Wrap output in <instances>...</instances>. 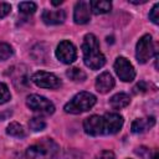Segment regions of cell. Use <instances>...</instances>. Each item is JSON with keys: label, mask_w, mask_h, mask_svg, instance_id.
<instances>
[{"label": "cell", "mask_w": 159, "mask_h": 159, "mask_svg": "<svg viewBox=\"0 0 159 159\" xmlns=\"http://www.w3.org/2000/svg\"><path fill=\"white\" fill-rule=\"evenodd\" d=\"M155 124V118L154 117H147V118H138L135 119L132 125H130V130L132 133L139 134V133H144L148 129H150L153 125Z\"/></svg>", "instance_id": "14"}, {"label": "cell", "mask_w": 159, "mask_h": 159, "mask_svg": "<svg viewBox=\"0 0 159 159\" xmlns=\"http://www.w3.org/2000/svg\"><path fill=\"white\" fill-rule=\"evenodd\" d=\"M56 57L62 63H66V65L72 63L77 57V51L75 45L67 40L61 41L56 48Z\"/></svg>", "instance_id": "9"}, {"label": "cell", "mask_w": 159, "mask_h": 159, "mask_svg": "<svg viewBox=\"0 0 159 159\" xmlns=\"http://www.w3.org/2000/svg\"><path fill=\"white\" fill-rule=\"evenodd\" d=\"M11 98L10 91L7 88V86L2 82H0V104H4L6 102H9Z\"/></svg>", "instance_id": "22"}, {"label": "cell", "mask_w": 159, "mask_h": 159, "mask_svg": "<svg viewBox=\"0 0 159 159\" xmlns=\"http://www.w3.org/2000/svg\"><path fill=\"white\" fill-rule=\"evenodd\" d=\"M129 102H130V97L124 92H119V93L112 96L109 99V104L113 109H122V108L127 107L129 104Z\"/></svg>", "instance_id": "15"}, {"label": "cell", "mask_w": 159, "mask_h": 159, "mask_svg": "<svg viewBox=\"0 0 159 159\" xmlns=\"http://www.w3.org/2000/svg\"><path fill=\"white\" fill-rule=\"evenodd\" d=\"M12 56V47L9 43L0 42V61H5Z\"/></svg>", "instance_id": "21"}, {"label": "cell", "mask_w": 159, "mask_h": 159, "mask_svg": "<svg viewBox=\"0 0 159 159\" xmlns=\"http://www.w3.org/2000/svg\"><path fill=\"white\" fill-rule=\"evenodd\" d=\"M91 19V6L89 1H78L75 5L73 20L77 25H84Z\"/></svg>", "instance_id": "10"}, {"label": "cell", "mask_w": 159, "mask_h": 159, "mask_svg": "<svg viewBox=\"0 0 159 159\" xmlns=\"http://www.w3.org/2000/svg\"><path fill=\"white\" fill-rule=\"evenodd\" d=\"M29 127L32 132H41L46 128V122H45V119H42L40 117H34L30 119Z\"/></svg>", "instance_id": "19"}, {"label": "cell", "mask_w": 159, "mask_h": 159, "mask_svg": "<svg viewBox=\"0 0 159 159\" xmlns=\"http://www.w3.org/2000/svg\"><path fill=\"white\" fill-rule=\"evenodd\" d=\"M97 159H116V157H114V153L111 150H102L97 155Z\"/></svg>", "instance_id": "25"}, {"label": "cell", "mask_w": 159, "mask_h": 159, "mask_svg": "<svg viewBox=\"0 0 159 159\" xmlns=\"http://www.w3.org/2000/svg\"><path fill=\"white\" fill-rule=\"evenodd\" d=\"M42 20L46 25H60L66 20L65 10H45L42 12Z\"/></svg>", "instance_id": "12"}, {"label": "cell", "mask_w": 159, "mask_h": 159, "mask_svg": "<svg viewBox=\"0 0 159 159\" xmlns=\"http://www.w3.org/2000/svg\"><path fill=\"white\" fill-rule=\"evenodd\" d=\"M11 11V6L7 2H0V19L7 16Z\"/></svg>", "instance_id": "24"}, {"label": "cell", "mask_w": 159, "mask_h": 159, "mask_svg": "<svg viewBox=\"0 0 159 159\" xmlns=\"http://www.w3.org/2000/svg\"><path fill=\"white\" fill-rule=\"evenodd\" d=\"M97 102V98L94 94L89 92H80L77 93L70 102L65 104V112L71 114H81L83 112L89 111Z\"/></svg>", "instance_id": "3"}, {"label": "cell", "mask_w": 159, "mask_h": 159, "mask_svg": "<svg viewBox=\"0 0 159 159\" xmlns=\"http://www.w3.org/2000/svg\"><path fill=\"white\" fill-rule=\"evenodd\" d=\"M149 19L152 20L153 24H155V25L159 24V4H158V2L154 4L153 9L150 10V12H149Z\"/></svg>", "instance_id": "23"}, {"label": "cell", "mask_w": 159, "mask_h": 159, "mask_svg": "<svg viewBox=\"0 0 159 159\" xmlns=\"http://www.w3.org/2000/svg\"><path fill=\"white\" fill-rule=\"evenodd\" d=\"M114 87V78L109 72H102L96 78V89L99 93H107Z\"/></svg>", "instance_id": "13"}, {"label": "cell", "mask_w": 159, "mask_h": 159, "mask_svg": "<svg viewBox=\"0 0 159 159\" xmlns=\"http://www.w3.org/2000/svg\"><path fill=\"white\" fill-rule=\"evenodd\" d=\"M26 106L31 111L37 112V113H41V114H45V116L52 114L55 112L53 103L50 99H47L46 97L40 96V94H30V96H27V98H26Z\"/></svg>", "instance_id": "5"}, {"label": "cell", "mask_w": 159, "mask_h": 159, "mask_svg": "<svg viewBox=\"0 0 159 159\" xmlns=\"http://www.w3.org/2000/svg\"><path fill=\"white\" fill-rule=\"evenodd\" d=\"M89 6H91V12L96 15H101L111 11L112 2L107 0H93V1H89Z\"/></svg>", "instance_id": "16"}, {"label": "cell", "mask_w": 159, "mask_h": 159, "mask_svg": "<svg viewBox=\"0 0 159 159\" xmlns=\"http://www.w3.org/2000/svg\"><path fill=\"white\" fill-rule=\"evenodd\" d=\"M114 71L119 77V80H122L123 82H132L135 77V71L133 65L125 57H122V56L116 58Z\"/></svg>", "instance_id": "7"}, {"label": "cell", "mask_w": 159, "mask_h": 159, "mask_svg": "<svg viewBox=\"0 0 159 159\" xmlns=\"http://www.w3.org/2000/svg\"><path fill=\"white\" fill-rule=\"evenodd\" d=\"M32 82L37 86V87H41V88H50V89H57L61 87V80L51 73V72H45V71H39V72H35L31 77Z\"/></svg>", "instance_id": "6"}, {"label": "cell", "mask_w": 159, "mask_h": 159, "mask_svg": "<svg viewBox=\"0 0 159 159\" xmlns=\"http://www.w3.org/2000/svg\"><path fill=\"white\" fill-rule=\"evenodd\" d=\"M83 62L91 70H99L106 63L104 55L99 51V42L93 34H87L82 42Z\"/></svg>", "instance_id": "1"}, {"label": "cell", "mask_w": 159, "mask_h": 159, "mask_svg": "<svg viewBox=\"0 0 159 159\" xmlns=\"http://www.w3.org/2000/svg\"><path fill=\"white\" fill-rule=\"evenodd\" d=\"M158 158H159V155H158V153H157V154L154 155V158H153V159H158Z\"/></svg>", "instance_id": "29"}, {"label": "cell", "mask_w": 159, "mask_h": 159, "mask_svg": "<svg viewBox=\"0 0 159 159\" xmlns=\"http://www.w3.org/2000/svg\"><path fill=\"white\" fill-rule=\"evenodd\" d=\"M155 50H154V43H153V39L149 34L142 36L139 39V41L137 42L135 46V58L139 63H145L148 62L153 55H154Z\"/></svg>", "instance_id": "4"}, {"label": "cell", "mask_w": 159, "mask_h": 159, "mask_svg": "<svg viewBox=\"0 0 159 159\" xmlns=\"http://www.w3.org/2000/svg\"><path fill=\"white\" fill-rule=\"evenodd\" d=\"M6 133L11 137H15V138H22L25 137V129L21 124L16 123V122H12L7 125L6 128Z\"/></svg>", "instance_id": "17"}, {"label": "cell", "mask_w": 159, "mask_h": 159, "mask_svg": "<svg viewBox=\"0 0 159 159\" xmlns=\"http://www.w3.org/2000/svg\"><path fill=\"white\" fill-rule=\"evenodd\" d=\"M83 129L86 134L97 137L103 134V124H102V117L101 116H91L83 120Z\"/></svg>", "instance_id": "11"}, {"label": "cell", "mask_w": 159, "mask_h": 159, "mask_svg": "<svg viewBox=\"0 0 159 159\" xmlns=\"http://www.w3.org/2000/svg\"><path fill=\"white\" fill-rule=\"evenodd\" d=\"M134 89H135V92H144L145 89H147V87H145V83L144 82H140V83H138L135 87H134Z\"/></svg>", "instance_id": "26"}, {"label": "cell", "mask_w": 159, "mask_h": 159, "mask_svg": "<svg viewBox=\"0 0 159 159\" xmlns=\"http://www.w3.org/2000/svg\"><path fill=\"white\" fill-rule=\"evenodd\" d=\"M129 2H132V4H145L147 0H129Z\"/></svg>", "instance_id": "27"}, {"label": "cell", "mask_w": 159, "mask_h": 159, "mask_svg": "<svg viewBox=\"0 0 159 159\" xmlns=\"http://www.w3.org/2000/svg\"><path fill=\"white\" fill-rule=\"evenodd\" d=\"M124 119L120 114L118 113H106L102 116V124H103V134L104 135H111L116 134L123 127Z\"/></svg>", "instance_id": "8"}, {"label": "cell", "mask_w": 159, "mask_h": 159, "mask_svg": "<svg viewBox=\"0 0 159 159\" xmlns=\"http://www.w3.org/2000/svg\"><path fill=\"white\" fill-rule=\"evenodd\" d=\"M58 152V145L50 138L30 145L26 150V159H52Z\"/></svg>", "instance_id": "2"}, {"label": "cell", "mask_w": 159, "mask_h": 159, "mask_svg": "<svg viewBox=\"0 0 159 159\" xmlns=\"http://www.w3.org/2000/svg\"><path fill=\"white\" fill-rule=\"evenodd\" d=\"M62 2H63V1H62V0H57V1H52V2H51V4H52V5H53V6H57V5H61V4H62Z\"/></svg>", "instance_id": "28"}, {"label": "cell", "mask_w": 159, "mask_h": 159, "mask_svg": "<svg viewBox=\"0 0 159 159\" xmlns=\"http://www.w3.org/2000/svg\"><path fill=\"white\" fill-rule=\"evenodd\" d=\"M36 9H37V6L32 1H24V2L19 4V10L25 15H32L36 11Z\"/></svg>", "instance_id": "20"}, {"label": "cell", "mask_w": 159, "mask_h": 159, "mask_svg": "<svg viewBox=\"0 0 159 159\" xmlns=\"http://www.w3.org/2000/svg\"><path fill=\"white\" fill-rule=\"evenodd\" d=\"M66 76H67L70 80L75 81V82H83V81L86 80V77H87L86 73H84L82 70L77 68V67L68 68V70L66 71Z\"/></svg>", "instance_id": "18"}]
</instances>
